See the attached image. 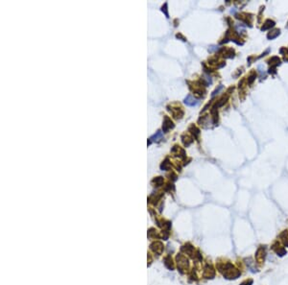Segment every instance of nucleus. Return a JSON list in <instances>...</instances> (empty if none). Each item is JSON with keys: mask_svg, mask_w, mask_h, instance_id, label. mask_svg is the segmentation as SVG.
Wrapping results in <instances>:
<instances>
[{"mask_svg": "<svg viewBox=\"0 0 288 285\" xmlns=\"http://www.w3.org/2000/svg\"><path fill=\"white\" fill-rule=\"evenodd\" d=\"M184 103L187 104V106H195V105H197V103H198V101H197L195 98H193L192 96H190V95H188V96L185 98Z\"/></svg>", "mask_w": 288, "mask_h": 285, "instance_id": "nucleus-1", "label": "nucleus"}]
</instances>
